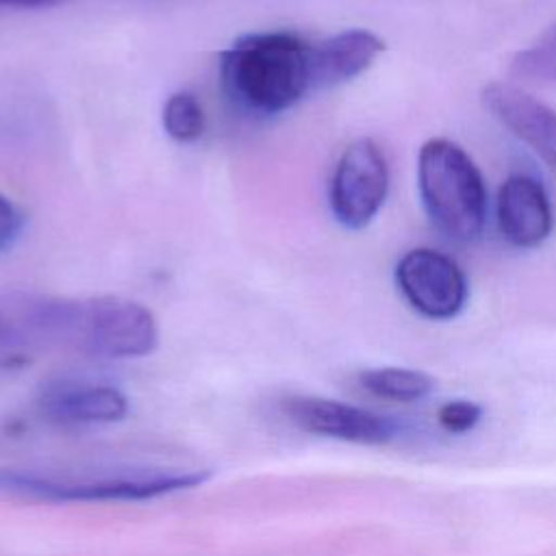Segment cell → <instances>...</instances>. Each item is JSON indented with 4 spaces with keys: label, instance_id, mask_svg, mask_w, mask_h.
<instances>
[{
    "label": "cell",
    "instance_id": "cell-10",
    "mask_svg": "<svg viewBox=\"0 0 556 556\" xmlns=\"http://www.w3.org/2000/svg\"><path fill=\"white\" fill-rule=\"evenodd\" d=\"M37 413L54 426H100L126 417V395L109 384L54 382L37 397Z\"/></svg>",
    "mask_w": 556,
    "mask_h": 556
},
{
    "label": "cell",
    "instance_id": "cell-1",
    "mask_svg": "<svg viewBox=\"0 0 556 556\" xmlns=\"http://www.w3.org/2000/svg\"><path fill=\"white\" fill-rule=\"evenodd\" d=\"M311 43L287 30L250 33L219 56L226 96L245 113L278 115L311 93Z\"/></svg>",
    "mask_w": 556,
    "mask_h": 556
},
{
    "label": "cell",
    "instance_id": "cell-4",
    "mask_svg": "<svg viewBox=\"0 0 556 556\" xmlns=\"http://www.w3.org/2000/svg\"><path fill=\"white\" fill-rule=\"evenodd\" d=\"M156 343V319L143 304L115 295L83 300L80 354L98 358H137L150 354Z\"/></svg>",
    "mask_w": 556,
    "mask_h": 556
},
{
    "label": "cell",
    "instance_id": "cell-11",
    "mask_svg": "<svg viewBox=\"0 0 556 556\" xmlns=\"http://www.w3.org/2000/svg\"><path fill=\"white\" fill-rule=\"evenodd\" d=\"M495 208L500 235L515 248H536L554 228L549 198L543 185L528 174H513L502 182Z\"/></svg>",
    "mask_w": 556,
    "mask_h": 556
},
{
    "label": "cell",
    "instance_id": "cell-8",
    "mask_svg": "<svg viewBox=\"0 0 556 556\" xmlns=\"http://www.w3.org/2000/svg\"><path fill=\"white\" fill-rule=\"evenodd\" d=\"M282 413L304 432L348 443L384 445L397 437V426L391 419L339 400L291 395L282 400Z\"/></svg>",
    "mask_w": 556,
    "mask_h": 556
},
{
    "label": "cell",
    "instance_id": "cell-16",
    "mask_svg": "<svg viewBox=\"0 0 556 556\" xmlns=\"http://www.w3.org/2000/svg\"><path fill=\"white\" fill-rule=\"evenodd\" d=\"M482 417V406L471 400H450L439 406L437 421L450 434H463L478 426Z\"/></svg>",
    "mask_w": 556,
    "mask_h": 556
},
{
    "label": "cell",
    "instance_id": "cell-12",
    "mask_svg": "<svg viewBox=\"0 0 556 556\" xmlns=\"http://www.w3.org/2000/svg\"><path fill=\"white\" fill-rule=\"evenodd\" d=\"M382 50L384 39L365 28H348L311 46V91L330 89L361 76Z\"/></svg>",
    "mask_w": 556,
    "mask_h": 556
},
{
    "label": "cell",
    "instance_id": "cell-15",
    "mask_svg": "<svg viewBox=\"0 0 556 556\" xmlns=\"http://www.w3.org/2000/svg\"><path fill=\"white\" fill-rule=\"evenodd\" d=\"M163 128L176 141H195L204 130V113L195 96L172 93L163 104Z\"/></svg>",
    "mask_w": 556,
    "mask_h": 556
},
{
    "label": "cell",
    "instance_id": "cell-14",
    "mask_svg": "<svg viewBox=\"0 0 556 556\" xmlns=\"http://www.w3.org/2000/svg\"><path fill=\"white\" fill-rule=\"evenodd\" d=\"M510 72L523 80L556 83V24L515 54Z\"/></svg>",
    "mask_w": 556,
    "mask_h": 556
},
{
    "label": "cell",
    "instance_id": "cell-6",
    "mask_svg": "<svg viewBox=\"0 0 556 556\" xmlns=\"http://www.w3.org/2000/svg\"><path fill=\"white\" fill-rule=\"evenodd\" d=\"M389 193V165L374 139L352 141L339 156L330 178V208L334 219L361 230L374 222Z\"/></svg>",
    "mask_w": 556,
    "mask_h": 556
},
{
    "label": "cell",
    "instance_id": "cell-5",
    "mask_svg": "<svg viewBox=\"0 0 556 556\" xmlns=\"http://www.w3.org/2000/svg\"><path fill=\"white\" fill-rule=\"evenodd\" d=\"M74 300L0 293V367L28 363L43 348H70Z\"/></svg>",
    "mask_w": 556,
    "mask_h": 556
},
{
    "label": "cell",
    "instance_id": "cell-7",
    "mask_svg": "<svg viewBox=\"0 0 556 556\" xmlns=\"http://www.w3.org/2000/svg\"><path fill=\"white\" fill-rule=\"evenodd\" d=\"M395 282L404 300L428 319L456 317L469 291L460 265L432 248L408 250L395 267Z\"/></svg>",
    "mask_w": 556,
    "mask_h": 556
},
{
    "label": "cell",
    "instance_id": "cell-17",
    "mask_svg": "<svg viewBox=\"0 0 556 556\" xmlns=\"http://www.w3.org/2000/svg\"><path fill=\"white\" fill-rule=\"evenodd\" d=\"M24 228V215L22 211L0 193V252L13 248V243L20 239Z\"/></svg>",
    "mask_w": 556,
    "mask_h": 556
},
{
    "label": "cell",
    "instance_id": "cell-18",
    "mask_svg": "<svg viewBox=\"0 0 556 556\" xmlns=\"http://www.w3.org/2000/svg\"><path fill=\"white\" fill-rule=\"evenodd\" d=\"M52 2H59V0H0V4H11V7H43Z\"/></svg>",
    "mask_w": 556,
    "mask_h": 556
},
{
    "label": "cell",
    "instance_id": "cell-13",
    "mask_svg": "<svg viewBox=\"0 0 556 556\" xmlns=\"http://www.w3.org/2000/svg\"><path fill=\"white\" fill-rule=\"evenodd\" d=\"M361 387L382 400L391 402H417L430 395L434 380L417 369L406 367H376L358 376Z\"/></svg>",
    "mask_w": 556,
    "mask_h": 556
},
{
    "label": "cell",
    "instance_id": "cell-3",
    "mask_svg": "<svg viewBox=\"0 0 556 556\" xmlns=\"http://www.w3.org/2000/svg\"><path fill=\"white\" fill-rule=\"evenodd\" d=\"M417 187L439 232L458 243L480 237L486 222V185L473 159L458 143L437 137L421 146Z\"/></svg>",
    "mask_w": 556,
    "mask_h": 556
},
{
    "label": "cell",
    "instance_id": "cell-9",
    "mask_svg": "<svg viewBox=\"0 0 556 556\" xmlns=\"http://www.w3.org/2000/svg\"><path fill=\"white\" fill-rule=\"evenodd\" d=\"M484 109L556 172V109L513 83L495 80L482 89Z\"/></svg>",
    "mask_w": 556,
    "mask_h": 556
},
{
    "label": "cell",
    "instance_id": "cell-2",
    "mask_svg": "<svg viewBox=\"0 0 556 556\" xmlns=\"http://www.w3.org/2000/svg\"><path fill=\"white\" fill-rule=\"evenodd\" d=\"M204 469L115 467L111 471H41L0 467V491L48 502H135L202 484Z\"/></svg>",
    "mask_w": 556,
    "mask_h": 556
}]
</instances>
